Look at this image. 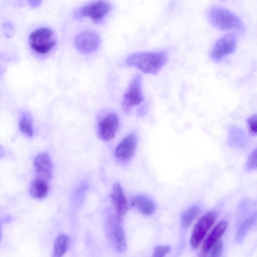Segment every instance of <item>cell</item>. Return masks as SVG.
I'll use <instances>...</instances> for the list:
<instances>
[{"label": "cell", "instance_id": "obj_7", "mask_svg": "<svg viewBox=\"0 0 257 257\" xmlns=\"http://www.w3.org/2000/svg\"><path fill=\"white\" fill-rule=\"evenodd\" d=\"M76 49L83 53H89L95 51L100 44L99 36L91 31H85L78 34L74 39Z\"/></svg>", "mask_w": 257, "mask_h": 257}, {"label": "cell", "instance_id": "obj_19", "mask_svg": "<svg viewBox=\"0 0 257 257\" xmlns=\"http://www.w3.org/2000/svg\"><path fill=\"white\" fill-rule=\"evenodd\" d=\"M20 131L26 136L32 137L34 135L33 120L31 116L28 113H25L19 121Z\"/></svg>", "mask_w": 257, "mask_h": 257}, {"label": "cell", "instance_id": "obj_2", "mask_svg": "<svg viewBox=\"0 0 257 257\" xmlns=\"http://www.w3.org/2000/svg\"><path fill=\"white\" fill-rule=\"evenodd\" d=\"M211 23L216 27L222 30H240L242 24L240 19L233 13L222 8H213L208 13Z\"/></svg>", "mask_w": 257, "mask_h": 257}, {"label": "cell", "instance_id": "obj_12", "mask_svg": "<svg viewBox=\"0 0 257 257\" xmlns=\"http://www.w3.org/2000/svg\"><path fill=\"white\" fill-rule=\"evenodd\" d=\"M110 198L116 210L115 217L121 221L127 211L128 203L123 191L118 183L113 184Z\"/></svg>", "mask_w": 257, "mask_h": 257}, {"label": "cell", "instance_id": "obj_17", "mask_svg": "<svg viewBox=\"0 0 257 257\" xmlns=\"http://www.w3.org/2000/svg\"><path fill=\"white\" fill-rule=\"evenodd\" d=\"M70 241L69 237L65 234H61L56 238L54 245V256H62L65 253Z\"/></svg>", "mask_w": 257, "mask_h": 257}, {"label": "cell", "instance_id": "obj_24", "mask_svg": "<svg viewBox=\"0 0 257 257\" xmlns=\"http://www.w3.org/2000/svg\"><path fill=\"white\" fill-rule=\"evenodd\" d=\"M170 250L171 247L169 246H158L154 249L153 256H163L170 252Z\"/></svg>", "mask_w": 257, "mask_h": 257}, {"label": "cell", "instance_id": "obj_15", "mask_svg": "<svg viewBox=\"0 0 257 257\" xmlns=\"http://www.w3.org/2000/svg\"><path fill=\"white\" fill-rule=\"evenodd\" d=\"M130 202L132 206L137 208L145 215L152 214L156 208L153 201L144 195H136L132 198Z\"/></svg>", "mask_w": 257, "mask_h": 257}, {"label": "cell", "instance_id": "obj_21", "mask_svg": "<svg viewBox=\"0 0 257 257\" xmlns=\"http://www.w3.org/2000/svg\"><path fill=\"white\" fill-rule=\"evenodd\" d=\"M247 126L248 132L251 135H257V114L253 115L248 118Z\"/></svg>", "mask_w": 257, "mask_h": 257}, {"label": "cell", "instance_id": "obj_16", "mask_svg": "<svg viewBox=\"0 0 257 257\" xmlns=\"http://www.w3.org/2000/svg\"><path fill=\"white\" fill-rule=\"evenodd\" d=\"M49 187L48 181L36 177L31 183L29 192L31 195L36 199H43L48 194Z\"/></svg>", "mask_w": 257, "mask_h": 257}, {"label": "cell", "instance_id": "obj_20", "mask_svg": "<svg viewBox=\"0 0 257 257\" xmlns=\"http://www.w3.org/2000/svg\"><path fill=\"white\" fill-rule=\"evenodd\" d=\"M200 211L199 207L193 206L186 210L182 217V224L184 228H188Z\"/></svg>", "mask_w": 257, "mask_h": 257}, {"label": "cell", "instance_id": "obj_3", "mask_svg": "<svg viewBox=\"0 0 257 257\" xmlns=\"http://www.w3.org/2000/svg\"><path fill=\"white\" fill-rule=\"evenodd\" d=\"M32 49L39 54L49 53L56 44L54 33L49 28H41L33 31L29 37Z\"/></svg>", "mask_w": 257, "mask_h": 257}, {"label": "cell", "instance_id": "obj_13", "mask_svg": "<svg viewBox=\"0 0 257 257\" xmlns=\"http://www.w3.org/2000/svg\"><path fill=\"white\" fill-rule=\"evenodd\" d=\"M34 168L37 177L49 181L52 176V163L47 153H42L36 157Z\"/></svg>", "mask_w": 257, "mask_h": 257}, {"label": "cell", "instance_id": "obj_14", "mask_svg": "<svg viewBox=\"0 0 257 257\" xmlns=\"http://www.w3.org/2000/svg\"><path fill=\"white\" fill-rule=\"evenodd\" d=\"M228 225L226 220H221L213 228L204 240L201 251L205 255L209 253L213 245L217 242L225 232Z\"/></svg>", "mask_w": 257, "mask_h": 257}, {"label": "cell", "instance_id": "obj_25", "mask_svg": "<svg viewBox=\"0 0 257 257\" xmlns=\"http://www.w3.org/2000/svg\"><path fill=\"white\" fill-rule=\"evenodd\" d=\"M29 5L33 8L39 7L41 3L42 0H27Z\"/></svg>", "mask_w": 257, "mask_h": 257}, {"label": "cell", "instance_id": "obj_10", "mask_svg": "<svg viewBox=\"0 0 257 257\" xmlns=\"http://www.w3.org/2000/svg\"><path fill=\"white\" fill-rule=\"evenodd\" d=\"M120 222L115 217L111 216L107 221V228L115 249L117 251L123 252L126 249V245Z\"/></svg>", "mask_w": 257, "mask_h": 257}, {"label": "cell", "instance_id": "obj_1", "mask_svg": "<svg viewBox=\"0 0 257 257\" xmlns=\"http://www.w3.org/2000/svg\"><path fill=\"white\" fill-rule=\"evenodd\" d=\"M167 59V54L164 52H143L130 55L125 62L127 66L145 73L156 74L162 69Z\"/></svg>", "mask_w": 257, "mask_h": 257}, {"label": "cell", "instance_id": "obj_4", "mask_svg": "<svg viewBox=\"0 0 257 257\" xmlns=\"http://www.w3.org/2000/svg\"><path fill=\"white\" fill-rule=\"evenodd\" d=\"M142 90V77L137 74L134 76L127 91L124 93L122 103V109L125 113L130 112L132 108L144 100Z\"/></svg>", "mask_w": 257, "mask_h": 257}, {"label": "cell", "instance_id": "obj_18", "mask_svg": "<svg viewBox=\"0 0 257 257\" xmlns=\"http://www.w3.org/2000/svg\"><path fill=\"white\" fill-rule=\"evenodd\" d=\"M257 219V212L248 217L239 227L236 232L235 240L237 242H241L250 227Z\"/></svg>", "mask_w": 257, "mask_h": 257}, {"label": "cell", "instance_id": "obj_8", "mask_svg": "<svg viewBox=\"0 0 257 257\" xmlns=\"http://www.w3.org/2000/svg\"><path fill=\"white\" fill-rule=\"evenodd\" d=\"M137 145V136L134 132L127 134L117 145L114 151L116 158L121 161L130 160L134 156Z\"/></svg>", "mask_w": 257, "mask_h": 257}, {"label": "cell", "instance_id": "obj_11", "mask_svg": "<svg viewBox=\"0 0 257 257\" xmlns=\"http://www.w3.org/2000/svg\"><path fill=\"white\" fill-rule=\"evenodd\" d=\"M119 126V118L116 114L110 113L99 122L98 132L99 137L104 141H109L115 136Z\"/></svg>", "mask_w": 257, "mask_h": 257}, {"label": "cell", "instance_id": "obj_22", "mask_svg": "<svg viewBox=\"0 0 257 257\" xmlns=\"http://www.w3.org/2000/svg\"><path fill=\"white\" fill-rule=\"evenodd\" d=\"M246 167L249 170L257 169V148L248 157L246 163Z\"/></svg>", "mask_w": 257, "mask_h": 257}, {"label": "cell", "instance_id": "obj_9", "mask_svg": "<svg viewBox=\"0 0 257 257\" xmlns=\"http://www.w3.org/2000/svg\"><path fill=\"white\" fill-rule=\"evenodd\" d=\"M236 44V38L233 34L225 35L215 43L211 53L212 58L219 61L225 56L232 53Z\"/></svg>", "mask_w": 257, "mask_h": 257}, {"label": "cell", "instance_id": "obj_23", "mask_svg": "<svg viewBox=\"0 0 257 257\" xmlns=\"http://www.w3.org/2000/svg\"><path fill=\"white\" fill-rule=\"evenodd\" d=\"M222 250L223 243L221 240H219L213 245L209 253L211 256H219L221 255Z\"/></svg>", "mask_w": 257, "mask_h": 257}, {"label": "cell", "instance_id": "obj_5", "mask_svg": "<svg viewBox=\"0 0 257 257\" xmlns=\"http://www.w3.org/2000/svg\"><path fill=\"white\" fill-rule=\"evenodd\" d=\"M111 10V5L105 0H96L81 7L75 13L77 18L88 17L95 23L101 22Z\"/></svg>", "mask_w": 257, "mask_h": 257}, {"label": "cell", "instance_id": "obj_6", "mask_svg": "<svg viewBox=\"0 0 257 257\" xmlns=\"http://www.w3.org/2000/svg\"><path fill=\"white\" fill-rule=\"evenodd\" d=\"M216 218V213L208 212L198 219L194 227L190 238V243L194 248L200 245Z\"/></svg>", "mask_w": 257, "mask_h": 257}]
</instances>
